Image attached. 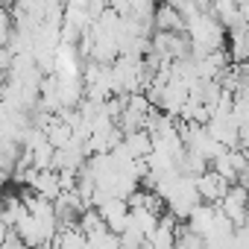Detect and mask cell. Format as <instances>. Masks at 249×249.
Returning <instances> with one entry per match:
<instances>
[{"instance_id":"cell-3","label":"cell","mask_w":249,"mask_h":249,"mask_svg":"<svg viewBox=\"0 0 249 249\" xmlns=\"http://www.w3.org/2000/svg\"><path fill=\"white\" fill-rule=\"evenodd\" d=\"M9 179H12V170H6V167H0V191H3V188L9 185Z\"/></svg>"},{"instance_id":"cell-1","label":"cell","mask_w":249,"mask_h":249,"mask_svg":"<svg viewBox=\"0 0 249 249\" xmlns=\"http://www.w3.org/2000/svg\"><path fill=\"white\" fill-rule=\"evenodd\" d=\"M229 188H231V182L229 179H223L217 170H205L202 176H196V194H199V202H205V205H220L223 202V196L229 194Z\"/></svg>"},{"instance_id":"cell-2","label":"cell","mask_w":249,"mask_h":249,"mask_svg":"<svg viewBox=\"0 0 249 249\" xmlns=\"http://www.w3.org/2000/svg\"><path fill=\"white\" fill-rule=\"evenodd\" d=\"M153 30H156V33H185V15H182V9H176V6H170V3L156 6Z\"/></svg>"}]
</instances>
